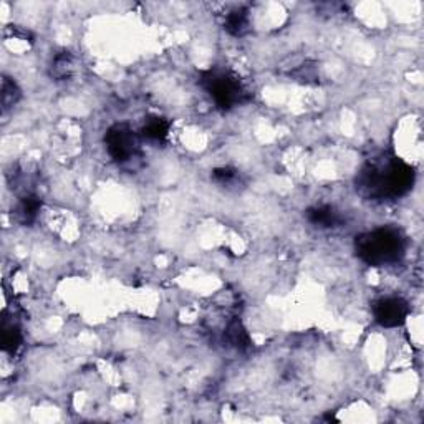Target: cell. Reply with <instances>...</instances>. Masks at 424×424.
<instances>
[{
  "instance_id": "6da1fadb",
  "label": "cell",
  "mask_w": 424,
  "mask_h": 424,
  "mask_svg": "<svg viewBox=\"0 0 424 424\" xmlns=\"http://www.w3.org/2000/svg\"><path fill=\"white\" fill-rule=\"evenodd\" d=\"M415 168L391 153L368 159L357 174V191L368 201H395L415 186Z\"/></svg>"
},
{
  "instance_id": "7a4b0ae2",
  "label": "cell",
  "mask_w": 424,
  "mask_h": 424,
  "mask_svg": "<svg viewBox=\"0 0 424 424\" xmlns=\"http://www.w3.org/2000/svg\"><path fill=\"white\" fill-rule=\"evenodd\" d=\"M355 252L370 267L398 263L406 254V237L395 227H378L355 239Z\"/></svg>"
},
{
  "instance_id": "3957f363",
  "label": "cell",
  "mask_w": 424,
  "mask_h": 424,
  "mask_svg": "<svg viewBox=\"0 0 424 424\" xmlns=\"http://www.w3.org/2000/svg\"><path fill=\"white\" fill-rule=\"evenodd\" d=\"M199 83L214 99L216 107L224 109V112H229V109L236 108L249 99V93L241 78L231 72L211 70V72L202 75Z\"/></svg>"
},
{
  "instance_id": "277c9868",
  "label": "cell",
  "mask_w": 424,
  "mask_h": 424,
  "mask_svg": "<svg viewBox=\"0 0 424 424\" xmlns=\"http://www.w3.org/2000/svg\"><path fill=\"white\" fill-rule=\"evenodd\" d=\"M104 146L114 163L126 164L139 154V136L129 124L116 123L104 134Z\"/></svg>"
},
{
  "instance_id": "5b68a950",
  "label": "cell",
  "mask_w": 424,
  "mask_h": 424,
  "mask_svg": "<svg viewBox=\"0 0 424 424\" xmlns=\"http://www.w3.org/2000/svg\"><path fill=\"white\" fill-rule=\"evenodd\" d=\"M373 315L380 327L396 328L408 320L410 305L401 297H383L373 305Z\"/></svg>"
},
{
  "instance_id": "8992f818",
  "label": "cell",
  "mask_w": 424,
  "mask_h": 424,
  "mask_svg": "<svg viewBox=\"0 0 424 424\" xmlns=\"http://www.w3.org/2000/svg\"><path fill=\"white\" fill-rule=\"evenodd\" d=\"M305 219L312 224L313 227L318 229H335L340 227L345 217L342 216L340 211H337L333 206L322 204V206H313L307 209Z\"/></svg>"
},
{
  "instance_id": "52a82bcc",
  "label": "cell",
  "mask_w": 424,
  "mask_h": 424,
  "mask_svg": "<svg viewBox=\"0 0 424 424\" xmlns=\"http://www.w3.org/2000/svg\"><path fill=\"white\" fill-rule=\"evenodd\" d=\"M40 209H42V199L37 194L27 192L18 199L17 209H15V217L23 226H30L37 221Z\"/></svg>"
},
{
  "instance_id": "ba28073f",
  "label": "cell",
  "mask_w": 424,
  "mask_h": 424,
  "mask_svg": "<svg viewBox=\"0 0 424 424\" xmlns=\"http://www.w3.org/2000/svg\"><path fill=\"white\" fill-rule=\"evenodd\" d=\"M251 27V17H249L247 7H237L231 10L224 20V30L232 37H244Z\"/></svg>"
},
{
  "instance_id": "9c48e42d",
  "label": "cell",
  "mask_w": 424,
  "mask_h": 424,
  "mask_svg": "<svg viewBox=\"0 0 424 424\" xmlns=\"http://www.w3.org/2000/svg\"><path fill=\"white\" fill-rule=\"evenodd\" d=\"M77 70V58L72 52H60L55 55L50 65V77L57 82H63L68 80Z\"/></svg>"
},
{
  "instance_id": "30bf717a",
  "label": "cell",
  "mask_w": 424,
  "mask_h": 424,
  "mask_svg": "<svg viewBox=\"0 0 424 424\" xmlns=\"http://www.w3.org/2000/svg\"><path fill=\"white\" fill-rule=\"evenodd\" d=\"M169 129H171V123L166 118L149 116L141 128V136L149 139V141L161 143L168 138Z\"/></svg>"
},
{
  "instance_id": "8fae6325",
  "label": "cell",
  "mask_w": 424,
  "mask_h": 424,
  "mask_svg": "<svg viewBox=\"0 0 424 424\" xmlns=\"http://www.w3.org/2000/svg\"><path fill=\"white\" fill-rule=\"evenodd\" d=\"M23 337L22 332H20V327L15 325V323H7V320H4L2 325V348L4 352L13 355L15 352L18 350L20 345H22Z\"/></svg>"
},
{
  "instance_id": "7c38bea8",
  "label": "cell",
  "mask_w": 424,
  "mask_h": 424,
  "mask_svg": "<svg viewBox=\"0 0 424 424\" xmlns=\"http://www.w3.org/2000/svg\"><path fill=\"white\" fill-rule=\"evenodd\" d=\"M226 338L229 345L236 348V350H247L249 345H251V338H249L246 328H244V325L239 320H232L229 323Z\"/></svg>"
},
{
  "instance_id": "4fadbf2b",
  "label": "cell",
  "mask_w": 424,
  "mask_h": 424,
  "mask_svg": "<svg viewBox=\"0 0 424 424\" xmlns=\"http://www.w3.org/2000/svg\"><path fill=\"white\" fill-rule=\"evenodd\" d=\"M0 97H2V109L5 113L18 103V99L22 98V92H20L17 83H15L12 78L4 77L2 78V93H0Z\"/></svg>"
},
{
  "instance_id": "5bb4252c",
  "label": "cell",
  "mask_w": 424,
  "mask_h": 424,
  "mask_svg": "<svg viewBox=\"0 0 424 424\" xmlns=\"http://www.w3.org/2000/svg\"><path fill=\"white\" fill-rule=\"evenodd\" d=\"M290 77H295L297 80H300V82H303V83H310L312 80L315 82V80H318L317 63L308 62V60L298 63L297 67H293V72H290Z\"/></svg>"
},
{
  "instance_id": "9a60e30c",
  "label": "cell",
  "mask_w": 424,
  "mask_h": 424,
  "mask_svg": "<svg viewBox=\"0 0 424 424\" xmlns=\"http://www.w3.org/2000/svg\"><path fill=\"white\" fill-rule=\"evenodd\" d=\"M212 179L221 186H232V184H237L239 179H241V174H239L237 169L231 166L217 168L212 171Z\"/></svg>"
}]
</instances>
